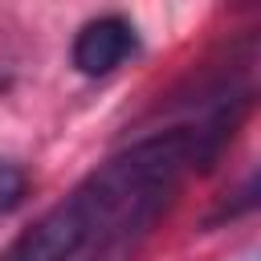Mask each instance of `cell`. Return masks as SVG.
Listing matches in <instances>:
<instances>
[{"instance_id": "1", "label": "cell", "mask_w": 261, "mask_h": 261, "mask_svg": "<svg viewBox=\"0 0 261 261\" xmlns=\"http://www.w3.org/2000/svg\"><path fill=\"white\" fill-rule=\"evenodd\" d=\"M98 237H102L98 212L86 200V192L77 188L69 200H61L57 208H49L33 228H24L0 253V261H73Z\"/></svg>"}, {"instance_id": "2", "label": "cell", "mask_w": 261, "mask_h": 261, "mask_svg": "<svg viewBox=\"0 0 261 261\" xmlns=\"http://www.w3.org/2000/svg\"><path fill=\"white\" fill-rule=\"evenodd\" d=\"M135 49H139V33L126 16H98L86 20L73 37V65L86 77H102L118 69Z\"/></svg>"}, {"instance_id": "3", "label": "cell", "mask_w": 261, "mask_h": 261, "mask_svg": "<svg viewBox=\"0 0 261 261\" xmlns=\"http://www.w3.org/2000/svg\"><path fill=\"white\" fill-rule=\"evenodd\" d=\"M24 192H29V175H24V167L12 163V159H0V216L12 212V208L24 200Z\"/></svg>"}]
</instances>
